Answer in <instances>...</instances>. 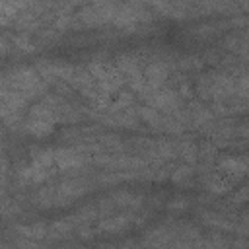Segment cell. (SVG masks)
Segmentation results:
<instances>
[{"label":"cell","instance_id":"5","mask_svg":"<svg viewBox=\"0 0 249 249\" xmlns=\"http://www.w3.org/2000/svg\"><path fill=\"white\" fill-rule=\"evenodd\" d=\"M206 187H208L212 193H226V191L230 189V185H228L224 179H220L218 175H214V177L206 179Z\"/></svg>","mask_w":249,"mask_h":249},{"label":"cell","instance_id":"6","mask_svg":"<svg viewBox=\"0 0 249 249\" xmlns=\"http://www.w3.org/2000/svg\"><path fill=\"white\" fill-rule=\"evenodd\" d=\"M173 181H183V179H189L191 177V167H187V165H183V167H179L173 175Z\"/></svg>","mask_w":249,"mask_h":249},{"label":"cell","instance_id":"3","mask_svg":"<svg viewBox=\"0 0 249 249\" xmlns=\"http://www.w3.org/2000/svg\"><path fill=\"white\" fill-rule=\"evenodd\" d=\"M27 4H14V2H4L0 4V23H8L18 18V10L25 8Z\"/></svg>","mask_w":249,"mask_h":249},{"label":"cell","instance_id":"2","mask_svg":"<svg viewBox=\"0 0 249 249\" xmlns=\"http://www.w3.org/2000/svg\"><path fill=\"white\" fill-rule=\"evenodd\" d=\"M142 78H144V82H146V86H148L150 89H160L161 84H163L165 78H167V66H165L163 62H152V64H148V68L144 70Z\"/></svg>","mask_w":249,"mask_h":249},{"label":"cell","instance_id":"7","mask_svg":"<svg viewBox=\"0 0 249 249\" xmlns=\"http://www.w3.org/2000/svg\"><path fill=\"white\" fill-rule=\"evenodd\" d=\"M183 206H187L183 198H177V200H175L173 204H169V208H183Z\"/></svg>","mask_w":249,"mask_h":249},{"label":"cell","instance_id":"1","mask_svg":"<svg viewBox=\"0 0 249 249\" xmlns=\"http://www.w3.org/2000/svg\"><path fill=\"white\" fill-rule=\"evenodd\" d=\"M86 161V156L76 148H60L54 152V163L62 171H74Z\"/></svg>","mask_w":249,"mask_h":249},{"label":"cell","instance_id":"4","mask_svg":"<svg viewBox=\"0 0 249 249\" xmlns=\"http://www.w3.org/2000/svg\"><path fill=\"white\" fill-rule=\"evenodd\" d=\"M220 167H222L224 171H228V173L243 175L245 169H247V163H245V160H241V158H228V160H224V161L220 163Z\"/></svg>","mask_w":249,"mask_h":249}]
</instances>
